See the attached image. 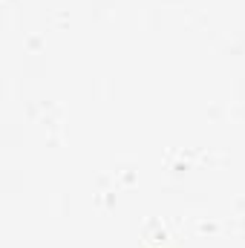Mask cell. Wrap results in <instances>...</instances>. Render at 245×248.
I'll return each mask as SVG.
<instances>
[]
</instances>
